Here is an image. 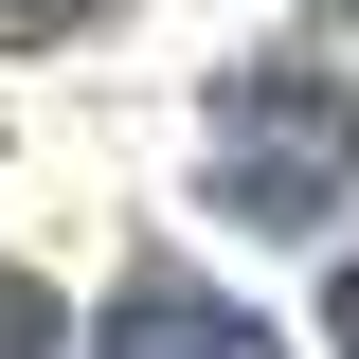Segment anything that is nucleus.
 Instances as JSON below:
<instances>
[{"mask_svg": "<svg viewBox=\"0 0 359 359\" xmlns=\"http://www.w3.org/2000/svg\"><path fill=\"white\" fill-rule=\"evenodd\" d=\"M0 359H72V306H54L36 269H0Z\"/></svg>", "mask_w": 359, "mask_h": 359, "instance_id": "1", "label": "nucleus"}, {"mask_svg": "<svg viewBox=\"0 0 359 359\" xmlns=\"http://www.w3.org/2000/svg\"><path fill=\"white\" fill-rule=\"evenodd\" d=\"M162 323H180V341H144V359H269L252 306H162Z\"/></svg>", "mask_w": 359, "mask_h": 359, "instance_id": "2", "label": "nucleus"}, {"mask_svg": "<svg viewBox=\"0 0 359 359\" xmlns=\"http://www.w3.org/2000/svg\"><path fill=\"white\" fill-rule=\"evenodd\" d=\"M323 359H359V252L323 269Z\"/></svg>", "mask_w": 359, "mask_h": 359, "instance_id": "3", "label": "nucleus"}]
</instances>
